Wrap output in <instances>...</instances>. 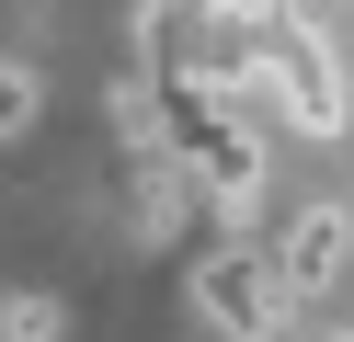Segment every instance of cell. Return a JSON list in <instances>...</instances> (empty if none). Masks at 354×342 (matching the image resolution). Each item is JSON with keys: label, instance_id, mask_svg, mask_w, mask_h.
Returning a JSON list of instances; mask_svg holds the SVG:
<instances>
[{"label": "cell", "instance_id": "6da1fadb", "mask_svg": "<svg viewBox=\"0 0 354 342\" xmlns=\"http://www.w3.org/2000/svg\"><path fill=\"white\" fill-rule=\"evenodd\" d=\"M194 308H206V331H229V342H286V331H297V296H286L274 251L240 240V228L194 263Z\"/></svg>", "mask_w": 354, "mask_h": 342}, {"label": "cell", "instance_id": "7a4b0ae2", "mask_svg": "<svg viewBox=\"0 0 354 342\" xmlns=\"http://www.w3.org/2000/svg\"><path fill=\"white\" fill-rule=\"evenodd\" d=\"M343 263H354V205H308V217L274 240L286 296H331V285H343Z\"/></svg>", "mask_w": 354, "mask_h": 342}, {"label": "cell", "instance_id": "3957f363", "mask_svg": "<svg viewBox=\"0 0 354 342\" xmlns=\"http://www.w3.org/2000/svg\"><path fill=\"white\" fill-rule=\"evenodd\" d=\"M35 114H46V80H35L24 57H0V149H12V137H24Z\"/></svg>", "mask_w": 354, "mask_h": 342}, {"label": "cell", "instance_id": "277c9868", "mask_svg": "<svg viewBox=\"0 0 354 342\" xmlns=\"http://www.w3.org/2000/svg\"><path fill=\"white\" fill-rule=\"evenodd\" d=\"M0 342H57V296H0Z\"/></svg>", "mask_w": 354, "mask_h": 342}]
</instances>
